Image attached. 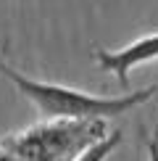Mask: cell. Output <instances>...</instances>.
I'll list each match as a JSON object with an SVG mask.
<instances>
[{
  "mask_svg": "<svg viewBox=\"0 0 158 161\" xmlns=\"http://www.w3.org/2000/svg\"><path fill=\"white\" fill-rule=\"evenodd\" d=\"M0 74L5 79H11L16 85V90L21 92L26 100L37 106V111L42 114L48 122L53 119H111V116H121L132 108H137L140 103L150 100L155 95L158 87H142L134 92H124V95H92L84 90H74L58 82H37V79L24 77L21 71H16L13 66L5 61H0Z\"/></svg>",
  "mask_w": 158,
  "mask_h": 161,
  "instance_id": "6da1fadb",
  "label": "cell"
},
{
  "mask_svg": "<svg viewBox=\"0 0 158 161\" xmlns=\"http://www.w3.org/2000/svg\"><path fill=\"white\" fill-rule=\"evenodd\" d=\"M103 137H108L105 119H53L5 135L0 148L18 161H76Z\"/></svg>",
  "mask_w": 158,
  "mask_h": 161,
  "instance_id": "7a4b0ae2",
  "label": "cell"
},
{
  "mask_svg": "<svg viewBox=\"0 0 158 161\" xmlns=\"http://www.w3.org/2000/svg\"><path fill=\"white\" fill-rule=\"evenodd\" d=\"M158 58V32L145 35L134 42L124 45L118 50H103L95 48V61L103 71H111L121 87H129V71L137 69L140 64H150Z\"/></svg>",
  "mask_w": 158,
  "mask_h": 161,
  "instance_id": "3957f363",
  "label": "cell"
},
{
  "mask_svg": "<svg viewBox=\"0 0 158 161\" xmlns=\"http://www.w3.org/2000/svg\"><path fill=\"white\" fill-rule=\"evenodd\" d=\"M118 145H121V132L113 130V132H108V137H103L100 143H95L90 151H84L76 161H105Z\"/></svg>",
  "mask_w": 158,
  "mask_h": 161,
  "instance_id": "277c9868",
  "label": "cell"
},
{
  "mask_svg": "<svg viewBox=\"0 0 158 161\" xmlns=\"http://www.w3.org/2000/svg\"><path fill=\"white\" fill-rule=\"evenodd\" d=\"M142 140H145V148H148V161H158V119L150 135L142 130Z\"/></svg>",
  "mask_w": 158,
  "mask_h": 161,
  "instance_id": "5b68a950",
  "label": "cell"
},
{
  "mask_svg": "<svg viewBox=\"0 0 158 161\" xmlns=\"http://www.w3.org/2000/svg\"><path fill=\"white\" fill-rule=\"evenodd\" d=\"M0 161H18V158L13 156V153H8V151H3V148H0Z\"/></svg>",
  "mask_w": 158,
  "mask_h": 161,
  "instance_id": "8992f818",
  "label": "cell"
}]
</instances>
